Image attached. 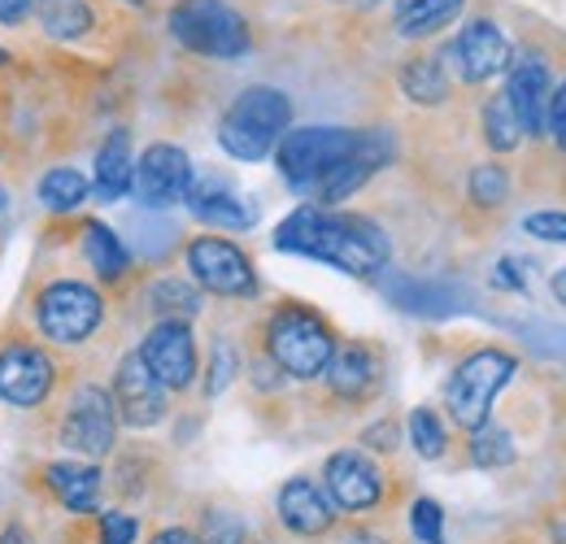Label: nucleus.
I'll return each instance as SVG.
<instances>
[{"mask_svg":"<svg viewBox=\"0 0 566 544\" xmlns=\"http://www.w3.org/2000/svg\"><path fill=\"white\" fill-rule=\"evenodd\" d=\"M275 249L296 253V258H314L323 266L349 274H379L392 258L388 236L375 222L349 218V213H323L310 205L283 218L275 231Z\"/></svg>","mask_w":566,"mask_h":544,"instance_id":"f257e3e1","label":"nucleus"},{"mask_svg":"<svg viewBox=\"0 0 566 544\" xmlns=\"http://www.w3.org/2000/svg\"><path fill=\"white\" fill-rule=\"evenodd\" d=\"M287 123H292V105H287V96H283L280 87H249L222 114L218 144L235 161H262L287 136Z\"/></svg>","mask_w":566,"mask_h":544,"instance_id":"f03ea898","label":"nucleus"},{"mask_svg":"<svg viewBox=\"0 0 566 544\" xmlns=\"http://www.w3.org/2000/svg\"><path fill=\"white\" fill-rule=\"evenodd\" d=\"M170 35L201 57H244L249 53V27L227 0H179L170 9Z\"/></svg>","mask_w":566,"mask_h":544,"instance_id":"7ed1b4c3","label":"nucleus"},{"mask_svg":"<svg viewBox=\"0 0 566 544\" xmlns=\"http://www.w3.org/2000/svg\"><path fill=\"white\" fill-rule=\"evenodd\" d=\"M266 348H271L275 366L287 370L292 379H314V375L327 370V362L336 353V341H332V327L314 310L287 305L266 327Z\"/></svg>","mask_w":566,"mask_h":544,"instance_id":"20e7f679","label":"nucleus"},{"mask_svg":"<svg viewBox=\"0 0 566 544\" xmlns=\"http://www.w3.org/2000/svg\"><path fill=\"white\" fill-rule=\"evenodd\" d=\"M510 379H514V357H510V353H501V348H480V353H471V357L453 370V379H449V388H444V406L453 414V422L467 427V431L484 427L496 393H501Z\"/></svg>","mask_w":566,"mask_h":544,"instance_id":"39448f33","label":"nucleus"},{"mask_svg":"<svg viewBox=\"0 0 566 544\" xmlns=\"http://www.w3.org/2000/svg\"><path fill=\"white\" fill-rule=\"evenodd\" d=\"M361 132L345 127H301L280 139V170L292 188H318L349 153L357 148Z\"/></svg>","mask_w":566,"mask_h":544,"instance_id":"423d86ee","label":"nucleus"},{"mask_svg":"<svg viewBox=\"0 0 566 544\" xmlns=\"http://www.w3.org/2000/svg\"><path fill=\"white\" fill-rule=\"evenodd\" d=\"M35 318H40V332L57 344H83L105 318V301L101 292H92L87 283H53L40 292L35 301Z\"/></svg>","mask_w":566,"mask_h":544,"instance_id":"0eeeda50","label":"nucleus"},{"mask_svg":"<svg viewBox=\"0 0 566 544\" xmlns=\"http://www.w3.org/2000/svg\"><path fill=\"white\" fill-rule=\"evenodd\" d=\"M188 271L206 292H218V296H253L258 292V274L249 266V258L231 240H218V236H201L188 244Z\"/></svg>","mask_w":566,"mask_h":544,"instance_id":"6e6552de","label":"nucleus"},{"mask_svg":"<svg viewBox=\"0 0 566 544\" xmlns=\"http://www.w3.org/2000/svg\"><path fill=\"white\" fill-rule=\"evenodd\" d=\"M132 188L148 209H170L188 197L192 188V161L184 148L175 144H153L144 148V157L136 161V175H132Z\"/></svg>","mask_w":566,"mask_h":544,"instance_id":"1a4fd4ad","label":"nucleus"},{"mask_svg":"<svg viewBox=\"0 0 566 544\" xmlns=\"http://www.w3.org/2000/svg\"><path fill=\"white\" fill-rule=\"evenodd\" d=\"M144 366L153 370V379L161 388H188L197 379V341H192V327L188 323H175V318H161L140 344Z\"/></svg>","mask_w":566,"mask_h":544,"instance_id":"9d476101","label":"nucleus"},{"mask_svg":"<svg viewBox=\"0 0 566 544\" xmlns=\"http://www.w3.org/2000/svg\"><path fill=\"white\" fill-rule=\"evenodd\" d=\"M114 431H118V409L101 388H78L71 401V414L62 422V440L74 453L87 458H105L114 449Z\"/></svg>","mask_w":566,"mask_h":544,"instance_id":"9b49d317","label":"nucleus"},{"mask_svg":"<svg viewBox=\"0 0 566 544\" xmlns=\"http://www.w3.org/2000/svg\"><path fill=\"white\" fill-rule=\"evenodd\" d=\"M49 393H53V362H49V353H40L31 344H9L0 353V401L31 409L44 406Z\"/></svg>","mask_w":566,"mask_h":544,"instance_id":"f8f14e48","label":"nucleus"},{"mask_svg":"<svg viewBox=\"0 0 566 544\" xmlns=\"http://www.w3.org/2000/svg\"><path fill=\"white\" fill-rule=\"evenodd\" d=\"M114 409L123 414V422L132 427H153L166 414V388L153 379V370L144 366L140 353H127L118 362L114 375Z\"/></svg>","mask_w":566,"mask_h":544,"instance_id":"ddd939ff","label":"nucleus"},{"mask_svg":"<svg viewBox=\"0 0 566 544\" xmlns=\"http://www.w3.org/2000/svg\"><path fill=\"white\" fill-rule=\"evenodd\" d=\"M444 57L458 62L467 83H489V79H496L501 70L510 66V44H505V35L496 31V22L475 18V22L462 27L453 53H444Z\"/></svg>","mask_w":566,"mask_h":544,"instance_id":"4468645a","label":"nucleus"},{"mask_svg":"<svg viewBox=\"0 0 566 544\" xmlns=\"http://www.w3.org/2000/svg\"><path fill=\"white\" fill-rule=\"evenodd\" d=\"M327 488H332V501L349 514L375 510L384 496V479L375 471V462L366 453H354V449L327 458Z\"/></svg>","mask_w":566,"mask_h":544,"instance_id":"2eb2a0df","label":"nucleus"},{"mask_svg":"<svg viewBox=\"0 0 566 544\" xmlns=\"http://www.w3.org/2000/svg\"><path fill=\"white\" fill-rule=\"evenodd\" d=\"M549 96H554V92H549V70H545L541 57H518V62L510 66L505 101H510V109H514L523 136H527V132H545Z\"/></svg>","mask_w":566,"mask_h":544,"instance_id":"dca6fc26","label":"nucleus"},{"mask_svg":"<svg viewBox=\"0 0 566 544\" xmlns=\"http://www.w3.org/2000/svg\"><path fill=\"white\" fill-rule=\"evenodd\" d=\"M388 157H392V139L379 136V132H370V136L357 139V148L318 184V201L323 205H340L345 197H354L357 188L379 170V166H388Z\"/></svg>","mask_w":566,"mask_h":544,"instance_id":"f3484780","label":"nucleus"},{"mask_svg":"<svg viewBox=\"0 0 566 544\" xmlns=\"http://www.w3.org/2000/svg\"><path fill=\"white\" fill-rule=\"evenodd\" d=\"M392 305L397 310H410V314H423V318H449V314H462L471 301L458 283H427V279H388L384 283Z\"/></svg>","mask_w":566,"mask_h":544,"instance_id":"a211bd4d","label":"nucleus"},{"mask_svg":"<svg viewBox=\"0 0 566 544\" xmlns=\"http://www.w3.org/2000/svg\"><path fill=\"white\" fill-rule=\"evenodd\" d=\"M184 201H188V209H192L201 222H210V227L249 231V227L258 222V209L244 201V197H235L227 184H218V179H206V184L192 179V188H188Z\"/></svg>","mask_w":566,"mask_h":544,"instance_id":"6ab92c4d","label":"nucleus"},{"mask_svg":"<svg viewBox=\"0 0 566 544\" xmlns=\"http://www.w3.org/2000/svg\"><path fill=\"white\" fill-rule=\"evenodd\" d=\"M280 519L283 527L296 532V536H323L332 527L336 510L310 479H287L280 492Z\"/></svg>","mask_w":566,"mask_h":544,"instance_id":"aec40b11","label":"nucleus"},{"mask_svg":"<svg viewBox=\"0 0 566 544\" xmlns=\"http://www.w3.org/2000/svg\"><path fill=\"white\" fill-rule=\"evenodd\" d=\"M323 375H327V384H332L336 397L357 401V397L370 393V384H375V375H379V362H375V353H370L366 344H345V348L332 353V362H327Z\"/></svg>","mask_w":566,"mask_h":544,"instance_id":"412c9836","label":"nucleus"},{"mask_svg":"<svg viewBox=\"0 0 566 544\" xmlns=\"http://www.w3.org/2000/svg\"><path fill=\"white\" fill-rule=\"evenodd\" d=\"M132 175H136L132 136L127 132H114V136L101 144V153H96V192H101V201L127 197L132 192Z\"/></svg>","mask_w":566,"mask_h":544,"instance_id":"4be33fe9","label":"nucleus"},{"mask_svg":"<svg viewBox=\"0 0 566 544\" xmlns=\"http://www.w3.org/2000/svg\"><path fill=\"white\" fill-rule=\"evenodd\" d=\"M44 475H49V488L62 496V505H66L71 514H87V510H96V496H101V471H96V467L53 462Z\"/></svg>","mask_w":566,"mask_h":544,"instance_id":"5701e85b","label":"nucleus"},{"mask_svg":"<svg viewBox=\"0 0 566 544\" xmlns=\"http://www.w3.org/2000/svg\"><path fill=\"white\" fill-rule=\"evenodd\" d=\"M462 13V0H397V31L406 40L436 35L444 22Z\"/></svg>","mask_w":566,"mask_h":544,"instance_id":"b1692460","label":"nucleus"},{"mask_svg":"<svg viewBox=\"0 0 566 544\" xmlns=\"http://www.w3.org/2000/svg\"><path fill=\"white\" fill-rule=\"evenodd\" d=\"M83 253H87V266L101 279H123L127 274V249L105 222H87L83 227Z\"/></svg>","mask_w":566,"mask_h":544,"instance_id":"393cba45","label":"nucleus"},{"mask_svg":"<svg viewBox=\"0 0 566 544\" xmlns=\"http://www.w3.org/2000/svg\"><path fill=\"white\" fill-rule=\"evenodd\" d=\"M40 27L53 40H78L92 27V4L87 0H40Z\"/></svg>","mask_w":566,"mask_h":544,"instance_id":"a878e982","label":"nucleus"},{"mask_svg":"<svg viewBox=\"0 0 566 544\" xmlns=\"http://www.w3.org/2000/svg\"><path fill=\"white\" fill-rule=\"evenodd\" d=\"M401 87H406V96L419 101V105H440V101L449 96V79H444V66H440L436 57L410 62V66L401 70Z\"/></svg>","mask_w":566,"mask_h":544,"instance_id":"bb28decb","label":"nucleus"},{"mask_svg":"<svg viewBox=\"0 0 566 544\" xmlns=\"http://www.w3.org/2000/svg\"><path fill=\"white\" fill-rule=\"evenodd\" d=\"M40 201L49 205V209H57V213H66L74 205L87 201V179L78 175V170H49L44 179H40Z\"/></svg>","mask_w":566,"mask_h":544,"instance_id":"cd10ccee","label":"nucleus"},{"mask_svg":"<svg viewBox=\"0 0 566 544\" xmlns=\"http://www.w3.org/2000/svg\"><path fill=\"white\" fill-rule=\"evenodd\" d=\"M148 296H153V310L161 318H175V323H184V318H192L201 310V296L184 279H161V283H153Z\"/></svg>","mask_w":566,"mask_h":544,"instance_id":"c85d7f7f","label":"nucleus"},{"mask_svg":"<svg viewBox=\"0 0 566 544\" xmlns=\"http://www.w3.org/2000/svg\"><path fill=\"white\" fill-rule=\"evenodd\" d=\"M471 462L484 467V471H496V467H510L514 462V440L505 427H475V440H471Z\"/></svg>","mask_w":566,"mask_h":544,"instance_id":"c756f323","label":"nucleus"},{"mask_svg":"<svg viewBox=\"0 0 566 544\" xmlns=\"http://www.w3.org/2000/svg\"><path fill=\"white\" fill-rule=\"evenodd\" d=\"M484 139L493 144L496 153H510V148H518V139H523V127H518V118H514V109H510L505 96H493V101L484 105Z\"/></svg>","mask_w":566,"mask_h":544,"instance_id":"7c9ffc66","label":"nucleus"},{"mask_svg":"<svg viewBox=\"0 0 566 544\" xmlns=\"http://www.w3.org/2000/svg\"><path fill=\"white\" fill-rule=\"evenodd\" d=\"M410 444H415V453L427 458V462L444 458V427H440V418L431 409H415L410 414Z\"/></svg>","mask_w":566,"mask_h":544,"instance_id":"2f4dec72","label":"nucleus"},{"mask_svg":"<svg viewBox=\"0 0 566 544\" xmlns=\"http://www.w3.org/2000/svg\"><path fill=\"white\" fill-rule=\"evenodd\" d=\"M410 532L423 544H444V510L431 496H419L410 505Z\"/></svg>","mask_w":566,"mask_h":544,"instance_id":"473e14b6","label":"nucleus"},{"mask_svg":"<svg viewBox=\"0 0 566 544\" xmlns=\"http://www.w3.org/2000/svg\"><path fill=\"white\" fill-rule=\"evenodd\" d=\"M471 197L475 205H501L510 197V179H505V170L501 166H480V170H471Z\"/></svg>","mask_w":566,"mask_h":544,"instance_id":"72a5a7b5","label":"nucleus"},{"mask_svg":"<svg viewBox=\"0 0 566 544\" xmlns=\"http://www.w3.org/2000/svg\"><path fill=\"white\" fill-rule=\"evenodd\" d=\"M523 231L536 236V240H549V244H566V213H554V209L527 213L523 218Z\"/></svg>","mask_w":566,"mask_h":544,"instance_id":"f704fd0d","label":"nucleus"},{"mask_svg":"<svg viewBox=\"0 0 566 544\" xmlns=\"http://www.w3.org/2000/svg\"><path fill=\"white\" fill-rule=\"evenodd\" d=\"M136 519L132 514H118V510H109V514H101V544H136Z\"/></svg>","mask_w":566,"mask_h":544,"instance_id":"c9c22d12","label":"nucleus"},{"mask_svg":"<svg viewBox=\"0 0 566 544\" xmlns=\"http://www.w3.org/2000/svg\"><path fill=\"white\" fill-rule=\"evenodd\" d=\"M210 544H244V523L235 514H222V510H210Z\"/></svg>","mask_w":566,"mask_h":544,"instance_id":"e433bc0d","label":"nucleus"},{"mask_svg":"<svg viewBox=\"0 0 566 544\" xmlns=\"http://www.w3.org/2000/svg\"><path fill=\"white\" fill-rule=\"evenodd\" d=\"M231 375H235V348H231V344H218V348H213V375H210V384H206L210 397H218V393L231 384Z\"/></svg>","mask_w":566,"mask_h":544,"instance_id":"4c0bfd02","label":"nucleus"},{"mask_svg":"<svg viewBox=\"0 0 566 544\" xmlns=\"http://www.w3.org/2000/svg\"><path fill=\"white\" fill-rule=\"evenodd\" d=\"M545 132L558 139V148H566V83L549 96V114H545Z\"/></svg>","mask_w":566,"mask_h":544,"instance_id":"58836bf2","label":"nucleus"},{"mask_svg":"<svg viewBox=\"0 0 566 544\" xmlns=\"http://www.w3.org/2000/svg\"><path fill=\"white\" fill-rule=\"evenodd\" d=\"M493 283L496 287H505V292H518V287H527V262H514V258H501L493 271Z\"/></svg>","mask_w":566,"mask_h":544,"instance_id":"ea45409f","label":"nucleus"},{"mask_svg":"<svg viewBox=\"0 0 566 544\" xmlns=\"http://www.w3.org/2000/svg\"><path fill=\"white\" fill-rule=\"evenodd\" d=\"M31 4H35V0H0V22H4V27H18V22L31 13Z\"/></svg>","mask_w":566,"mask_h":544,"instance_id":"a19ab883","label":"nucleus"},{"mask_svg":"<svg viewBox=\"0 0 566 544\" xmlns=\"http://www.w3.org/2000/svg\"><path fill=\"white\" fill-rule=\"evenodd\" d=\"M148 544H206V541L192 536V532H184V527H166V532H157Z\"/></svg>","mask_w":566,"mask_h":544,"instance_id":"79ce46f5","label":"nucleus"},{"mask_svg":"<svg viewBox=\"0 0 566 544\" xmlns=\"http://www.w3.org/2000/svg\"><path fill=\"white\" fill-rule=\"evenodd\" d=\"M0 544H31V536H27L22 527H4V532H0Z\"/></svg>","mask_w":566,"mask_h":544,"instance_id":"37998d69","label":"nucleus"},{"mask_svg":"<svg viewBox=\"0 0 566 544\" xmlns=\"http://www.w3.org/2000/svg\"><path fill=\"white\" fill-rule=\"evenodd\" d=\"M549 287H554V301H563L566 305V271L554 274V279H549Z\"/></svg>","mask_w":566,"mask_h":544,"instance_id":"c03bdc74","label":"nucleus"},{"mask_svg":"<svg viewBox=\"0 0 566 544\" xmlns=\"http://www.w3.org/2000/svg\"><path fill=\"white\" fill-rule=\"evenodd\" d=\"M345 544H384V541H379V536H366V532H354Z\"/></svg>","mask_w":566,"mask_h":544,"instance_id":"a18cd8bd","label":"nucleus"},{"mask_svg":"<svg viewBox=\"0 0 566 544\" xmlns=\"http://www.w3.org/2000/svg\"><path fill=\"white\" fill-rule=\"evenodd\" d=\"M4 57H9V53H4V49H0V66H4Z\"/></svg>","mask_w":566,"mask_h":544,"instance_id":"49530a36","label":"nucleus"},{"mask_svg":"<svg viewBox=\"0 0 566 544\" xmlns=\"http://www.w3.org/2000/svg\"><path fill=\"white\" fill-rule=\"evenodd\" d=\"M136 4H140V0H136Z\"/></svg>","mask_w":566,"mask_h":544,"instance_id":"de8ad7c7","label":"nucleus"}]
</instances>
